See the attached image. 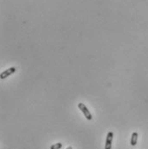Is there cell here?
<instances>
[{
  "label": "cell",
  "mask_w": 148,
  "mask_h": 149,
  "mask_svg": "<svg viewBox=\"0 0 148 149\" xmlns=\"http://www.w3.org/2000/svg\"><path fill=\"white\" fill-rule=\"evenodd\" d=\"M78 107H79V109L81 110V112L83 114V116H85L86 119L89 120V121H91L92 119V116H91L90 110H89L87 107L83 104V103H79V104H78Z\"/></svg>",
  "instance_id": "6da1fadb"
},
{
  "label": "cell",
  "mask_w": 148,
  "mask_h": 149,
  "mask_svg": "<svg viewBox=\"0 0 148 149\" xmlns=\"http://www.w3.org/2000/svg\"><path fill=\"white\" fill-rule=\"evenodd\" d=\"M113 137H114L113 132L110 131V132L108 133V134H107V137H106V141H105L104 149H111V147H112Z\"/></svg>",
  "instance_id": "7a4b0ae2"
},
{
  "label": "cell",
  "mask_w": 148,
  "mask_h": 149,
  "mask_svg": "<svg viewBox=\"0 0 148 149\" xmlns=\"http://www.w3.org/2000/svg\"><path fill=\"white\" fill-rule=\"evenodd\" d=\"M16 67H14V66L10 67V68H8L7 70H5V71L1 73V75H0L1 79H4V78H6L7 77H9L10 75L13 74L14 72H16Z\"/></svg>",
  "instance_id": "3957f363"
},
{
  "label": "cell",
  "mask_w": 148,
  "mask_h": 149,
  "mask_svg": "<svg viewBox=\"0 0 148 149\" xmlns=\"http://www.w3.org/2000/svg\"><path fill=\"white\" fill-rule=\"evenodd\" d=\"M137 140H138V133L136 132H133L132 134V137H131V140H130V144L134 147V146L137 144Z\"/></svg>",
  "instance_id": "277c9868"
},
{
  "label": "cell",
  "mask_w": 148,
  "mask_h": 149,
  "mask_svg": "<svg viewBox=\"0 0 148 149\" xmlns=\"http://www.w3.org/2000/svg\"><path fill=\"white\" fill-rule=\"evenodd\" d=\"M62 147H63V144H62V143L59 142V143H56V144L52 145L51 147H50V149H60Z\"/></svg>",
  "instance_id": "5b68a950"
},
{
  "label": "cell",
  "mask_w": 148,
  "mask_h": 149,
  "mask_svg": "<svg viewBox=\"0 0 148 149\" xmlns=\"http://www.w3.org/2000/svg\"><path fill=\"white\" fill-rule=\"evenodd\" d=\"M66 149H72V147H68Z\"/></svg>",
  "instance_id": "8992f818"
}]
</instances>
